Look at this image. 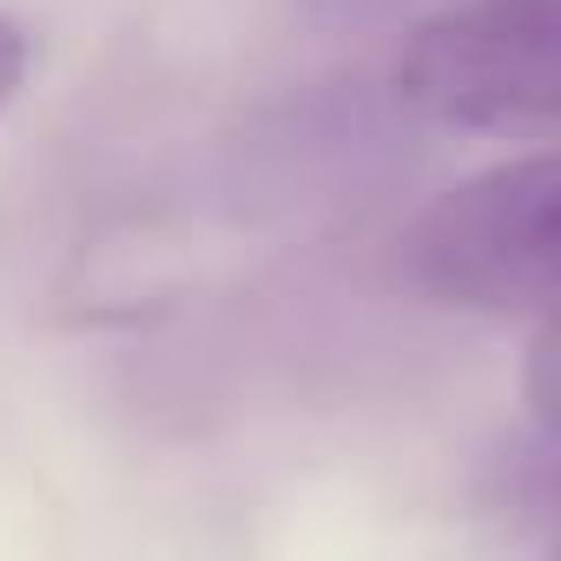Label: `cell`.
Instances as JSON below:
<instances>
[{
  "label": "cell",
  "instance_id": "obj_2",
  "mask_svg": "<svg viewBox=\"0 0 561 561\" xmlns=\"http://www.w3.org/2000/svg\"><path fill=\"white\" fill-rule=\"evenodd\" d=\"M390 93L410 119L469 139H548L561 113V0H449L423 14Z\"/></svg>",
  "mask_w": 561,
  "mask_h": 561
},
{
  "label": "cell",
  "instance_id": "obj_3",
  "mask_svg": "<svg viewBox=\"0 0 561 561\" xmlns=\"http://www.w3.org/2000/svg\"><path fill=\"white\" fill-rule=\"evenodd\" d=\"M476 508L515 548H548L561 535V436L548 423H522L495 436L476 462Z\"/></svg>",
  "mask_w": 561,
  "mask_h": 561
},
{
  "label": "cell",
  "instance_id": "obj_4",
  "mask_svg": "<svg viewBox=\"0 0 561 561\" xmlns=\"http://www.w3.org/2000/svg\"><path fill=\"white\" fill-rule=\"evenodd\" d=\"M27 73H34V27L21 14H0V113L21 100Z\"/></svg>",
  "mask_w": 561,
  "mask_h": 561
},
{
  "label": "cell",
  "instance_id": "obj_1",
  "mask_svg": "<svg viewBox=\"0 0 561 561\" xmlns=\"http://www.w3.org/2000/svg\"><path fill=\"white\" fill-rule=\"evenodd\" d=\"M561 165L548 146L443 185L397 238V277L436 311L535 318L554 311Z\"/></svg>",
  "mask_w": 561,
  "mask_h": 561
}]
</instances>
